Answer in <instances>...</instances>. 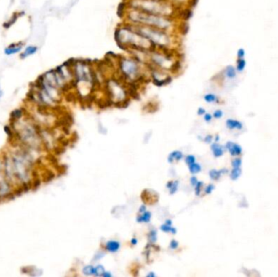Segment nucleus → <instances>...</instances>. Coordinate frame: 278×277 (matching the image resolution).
<instances>
[{"mask_svg": "<svg viewBox=\"0 0 278 277\" xmlns=\"http://www.w3.org/2000/svg\"><path fill=\"white\" fill-rule=\"evenodd\" d=\"M124 21L132 25H146L180 34V20L176 17L151 14L138 10L128 8Z\"/></svg>", "mask_w": 278, "mask_h": 277, "instance_id": "obj_1", "label": "nucleus"}, {"mask_svg": "<svg viewBox=\"0 0 278 277\" xmlns=\"http://www.w3.org/2000/svg\"><path fill=\"white\" fill-rule=\"evenodd\" d=\"M114 39L118 47L126 52L130 50L151 51L156 49L149 40L138 33L131 24L125 21H123L116 28Z\"/></svg>", "mask_w": 278, "mask_h": 277, "instance_id": "obj_2", "label": "nucleus"}, {"mask_svg": "<svg viewBox=\"0 0 278 277\" xmlns=\"http://www.w3.org/2000/svg\"><path fill=\"white\" fill-rule=\"evenodd\" d=\"M125 84L137 83L141 85L150 81L148 71L144 63L130 55H119L116 59V74Z\"/></svg>", "mask_w": 278, "mask_h": 277, "instance_id": "obj_3", "label": "nucleus"}, {"mask_svg": "<svg viewBox=\"0 0 278 277\" xmlns=\"http://www.w3.org/2000/svg\"><path fill=\"white\" fill-rule=\"evenodd\" d=\"M135 31L154 45L159 50H178L180 38L178 33L146 25H132Z\"/></svg>", "mask_w": 278, "mask_h": 277, "instance_id": "obj_4", "label": "nucleus"}, {"mask_svg": "<svg viewBox=\"0 0 278 277\" xmlns=\"http://www.w3.org/2000/svg\"><path fill=\"white\" fill-rule=\"evenodd\" d=\"M179 54L178 50L155 49L147 54L146 64L176 75L181 69V61Z\"/></svg>", "mask_w": 278, "mask_h": 277, "instance_id": "obj_5", "label": "nucleus"}, {"mask_svg": "<svg viewBox=\"0 0 278 277\" xmlns=\"http://www.w3.org/2000/svg\"><path fill=\"white\" fill-rule=\"evenodd\" d=\"M147 71H148L149 77L150 81H151L152 83L158 87H162L168 84H170L172 81L173 74H172L169 72L164 71V70L159 69L156 68L151 66L149 64H146Z\"/></svg>", "mask_w": 278, "mask_h": 277, "instance_id": "obj_6", "label": "nucleus"}, {"mask_svg": "<svg viewBox=\"0 0 278 277\" xmlns=\"http://www.w3.org/2000/svg\"><path fill=\"white\" fill-rule=\"evenodd\" d=\"M23 47H24V42H17V43L10 44L4 49V54L7 55H12L20 53Z\"/></svg>", "mask_w": 278, "mask_h": 277, "instance_id": "obj_7", "label": "nucleus"}, {"mask_svg": "<svg viewBox=\"0 0 278 277\" xmlns=\"http://www.w3.org/2000/svg\"><path fill=\"white\" fill-rule=\"evenodd\" d=\"M226 149L229 150V153H230L231 155H240L242 154V147H241L240 145H237L236 143H233V142H227V144H226Z\"/></svg>", "mask_w": 278, "mask_h": 277, "instance_id": "obj_8", "label": "nucleus"}, {"mask_svg": "<svg viewBox=\"0 0 278 277\" xmlns=\"http://www.w3.org/2000/svg\"><path fill=\"white\" fill-rule=\"evenodd\" d=\"M38 50V47H36V46H28V47L24 50V51H23L22 53L20 54V58L21 60H25L26 58L31 56V55H33L34 54L37 53Z\"/></svg>", "mask_w": 278, "mask_h": 277, "instance_id": "obj_9", "label": "nucleus"}, {"mask_svg": "<svg viewBox=\"0 0 278 277\" xmlns=\"http://www.w3.org/2000/svg\"><path fill=\"white\" fill-rule=\"evenodd\" d=\"M26 113V111L22 108V107H20V108H16L15 110H13L11 112L10 115V118L12 121H15V120H19L20 119H22L23 117L25 116V115Z\"/></svg>", "mask_w": 278, "mask_h": 277, "instance_id": "obj_10", "label": "nucleus"}, {"mask_svg": "<svg viewBox=\"0 0 278 277\" xmlns=\"http://www.w3.org/2000/svg\"><path fill=\"white\" fill-rule=\"evenodd\" d=\"M223 74H224V77L229 79V80H233V79H234L237 76V71L236 69V67L229 65V66H227L224 68Z\"/></svg>", "mask_w": 278, "mask_h": 277, "instance_id": "obj_11", "label": "nucleus"}, {"mask_svg": "<svg viewBox=\"0 0 278 277\" xmlns=\"http://www.w3.org/2000/svg\"><path fill=\"white\" fill-rule=\"evenodd\" d=\"M105 248L108 251L111 252V253H116L120 249V244L116 241H109L106 243Z\"/></svg>", "mask_w": 278, "mask_h": 277, "instance_id": "obj_12", "label": "nucleus"}, {"mask_svg": "<svg viewBox=\"0 0 278 277\" xmlns=\"http://www.w3.org/2000/svg\"><path fill=\"white\" fill-rule=\"evenodd\" d=\"M127 10H128V6L125 2V0H123L121 3L118 5V9H117V16L120 17V19H124V16L126 14Z\"/></svg>", "mask_w": 278, "mask_h": 277, "instance_id": "obj_13", "label": "nucleus"}, {"mask_svg": "<svg viewBox=\"0 0 278 277\" xmlns=\"http://www.w3.org/2000/svg\"><path fill=\"white\" fill-rule=\"evenodd\" d=\"M182 158H183L182 152H180V151L179 150H174L173 152H172V153L168 155L167 160H168V163H170L171 164V163H173L174 160H180Z\"/></svg>", "mask_w": 278, "mask_h": 277, "instance_id": "obj_14", "label": "nucleus"}, {"mask_svg": "<svg viewBox=\"0 0 278 277\" xmlns=\"http://www.w3.org/2000/svg\"><path fill=\"white\" fill-rule=\"evenodd\" d=\"M211 149H212L213 154L215 157H221L224 154V150L221 145H219L217 143H214L211 145Z\"/></svg>", "mask_w": 278, "mask_h": 277, "instance_id": "obj_15", "label": "nucleus"}, {"mask_svg": "<svg viewBox=\"0 0 278 277\" xmlns=\"http://www.w3.org/2000/svg\"><path fill=\"white\" fill-rule=\"evenodd\" d=\"M226 126L229 129H242V124L237 121V120H232V119H229L226 121Z\"/></svg>", "mask_w": 278, "mask_h": 277, "instance_id": "obj_16", "label": "nucleus"}, {"mask_svg": "<svg viewBox=\"0 0 278 277\" xmlns=\"http://www.w3.org/2000/svg\"><path fill=\"white\" fill-rule=\"evenodd\" d=\"M151 213L150 211H146L145 212L142 213V215L137 218V222L138 223H149L151 221Z\"/></svg>", "mask_w": 278, "mask_h": 277, "instance_id": "obj_17", "label": "nucleus"}, {"mask_svg": "<svg viewBox=\"0 0 278 277\" xmlns=\"http://www.w3.org/2000/svg\"><path fill=\"white\" fill-rule=\"evenodd\" d=\"M83 274L85 276H96V268L91 265L85 266L82 269Z\"/></svg>", "mask_w": 278, "mask_h": 277, "instance_id": "obj_18", "label": "nucleus"}, {"mask_svg": "<svg viewBox=\"0 0 278 277\" xmlns=\"http://www.w3.org/2000/svg\"><path fill=\"white\" fill-rule=\"evenodd\" d=\"M247 65V62L245 59H237V64H236V69H237V73H242L243 72L245 68Z\"/></svg>", "mask_w": 278, "mask_h": 277, "instance_id": "obj_19", "label": "nucleus"}, {"mask_svg": "<svg viewBox=\"0 0 278 277\" xmlns=\"http://www.w3.org/2000/svg\"><path fill=\"white\" fill-rule=\"evenodd\" d=\"M203 99L208 103H215V102H218V97L214 94H207L203 96Z\"/></svg>", "mask_w": 278, "mask_h": 277, "instance_id": "obj_20", "label": "nucleus"}, {"mask_svg": "<svg viewBox=\"0 0 278 277\" xmlns=\"http://www.w3.org/2000/svg\"><path fill=\"white\" fill-rule=\"evenodd\" d=\"M20 16V13H14V15H13L12 17H11V19H9L7 21L3 26H4V28H8L9 27H11L12 25L14 24V23L16 22V20L18 19V17Z\"/></svg>", "mask_w": 278, "mask_h": 277, "instance_id": "obj_21", "label": "nucleus"}, {"mask_svg": "<svg viewBox=\"0 0 278 277\" xmlns=\"http://www.w3.org/2000/svg\"><path fill=\"white\" fill-rule=\"evenodd\" d=\"M189 170L192 174H196L199 173V172L202 170V167L200 166V164L194 163V164L189 165Z\"/></svg>", "mask_w": 278, "mask_h": 277, "instance_id": "obj_22", "label": "nucleus"}, {"mask_svg": "<svg viewBox=\"0 0 278 277\" xmlns=\"http://www.w3.org/2000/svg\"><path fill=\"white\" fill-rule=\"evenodd\" d=\"M160 229L163 231V232H164V233H172V234H176L177 233V229L173 228V227L169 226V225H167L166 224H162L161 227H160Z\"/></svg>", "mask_w": 278, "mask_h": 277, "instance_id": "obj_23", "label": "nucleus"}, {"mask_svg": "<svg viewBox=\"0 0 278 277\" xmlns=\"http://www.w3.org/2000/svg\"><path fill=\"white\" fill-rule=\"evenodd\" d=\"M221 171H217L215 170V169L211 170L209 172V176L211 177V179L215 180H218L221 177Z\"/></svg>", "mask_w": 278, "mask_h": 277, "instance_id": "obj_24", "label": "nucleus"}, {"mask_svg": "<svg viewBox=\"0 0 278 277\" xmlns=\"http://www.w3.org/2000/svg\"><path fill=\"white\" fill-rule=\"evenodd\" d=\"M241 172H242V171H241L240 168H234L231 172L230 178L234 180H237L241 176Z\"/></svg>", "mask_w": 278, "mask_h": 277, "instance_id": "obj_25", "label": "nucleus"}, {"mask_svg": "<svg viewBox=\"0 0 278 277\" xmlns=\"http://www.w3.org/2000/svg\"><path fill=\"white\" fill-rule=\"evenodd\" d=\"M148 239L150 241V242L154 244V243L157 241V233L155 230H151L148 235Z\"/></svg>", "mask_w": 278, "mask_h": 277, "instance_id": "obj_26", "label": "nucleus"}, {"mask_svg": "<svg viewBox=\"0 0 278 277\" xmlns=\"http://www.w3.org/2000/svg\"><path fill=\"white\" fill-rule=\"evenodd\" d=\"M178 181L176 180V181H172V186L170 187V193L171 194H174L175 193L177 192V189H178Z\"/></svg>", "mask_w": 278, "mask_h": 277, "instance_id": "obj_27", "label": "nucleus"}, {"mask_svg": "<svg viewBox=\"0 0 278 277\" xmlns=\"http://www.w3.org/2000/svg\"><path fill=\"white\" fill-rule=\"evenodd\" d=\"M195 157L194 156V155H187L186 158H185V161H186V163L188 165H190V164H194V163H195Z\"/></svg>", "mask_w": 278, "mask_h": 277, "instance_id": "obj_28", "label": "nucleus"}, {"mask_svg": "<svg viewBox=\"0 0 278 277\" xmlns=\"http://www.w3.org/2000/svg\"><path fill=\"white\" fill-rule=\"evenodd\" d=\"M202 185H203V183H202V181H198L197 185L194 186V187H195L196 195H198V196L200 195V193H201V189H202Z\"/></svg>", "mask_w": 278, "mask_h": 277, "instance_id": "obj_29", "label": "nucleus"}, {"mask_svg": "<svg viewBox=\"0 0 278 277\" xmlns=\"http://www.w3.org/2000/svg\"><path fill=\"white\" fill-rule=\"evenodd\" d=\"M242 165V159L241 158H236L232 161V166L234 168H240Z\"/></svg>", "mask_w": 278, "mask_h": 277, "instance_id": "obj_30", "label": "nucleus"}, {"mask_svg": "<svg viewBox=\"0 0 278 277\" xmlns=\"http://www.w3.org/2000/svg\"><path fill=\"white\" fill-rule=\"evenodd\" d=\"M95 268H96V276H100L103 274V272L105 271L104 268L102 265H98Z\"/></svg>", "mask_w": 278, "mask_h": 277, "instance_id": "obj_31", "label": "nucleus"}, {"mask_svg": "<svg viewBox=\"0 0 278 277\" xmlns=\"http://www.w3.org/2000/svg\"><path fill=\"white\" fill-rule=\"evenodd\" d=\"M245 55H246V51H245L243 48L238 49L237 53V59H245Z\"/></svg>", "mask_w": 278, "mask_h": 277, "instance_id": "obj_32", "label": "nucleus"}, {"mask_svg": "<svg viewBox=\"0 0 278 277\" xmlns=\"http://www.w3.org/2000/svg\"><path fill=\"white\" fill-rule=\"evenodd\" d=\"M178 246H179V244L177 242L176 240H172V241L170 242V249H176L178 248Z\"/></svg>", "mask_w": 278, "mask_h": 277, "instance_id": "obj_33", "label": "nucleus"}, {"mask_svg": "<svg viewBox=\"0 0 278 277\" xmlns=\"http://www.w3.org/2000/svg\"><path fill=\"white\" fill-rule=\"evenodd\" d=\"M213 116L216 118V119H220L223 116V111L221 110H216L215 111V112L213 113Z\"/></svg>", "mask_w": 278, "mask_h": 277, "instance_id": "obj_34", "label": "nucleus"}, {"mask_svg": "<svg viewBox=\"0 0 278 277\" xmlns=\"http://www.w3.org/2000/svg\"><path fill=\"white\" fill-rule=\"evenodd\" d=\"M215 189V186L213 185H209L206 187L205 189V193L207 194H210L213 191V189Z\"/></svg>", "mask_w": 278, "mask_h": 277, "instance_id": "obj_35", "label": "nucleus"}, {"mask_svg": "<svg viewBox=\"0 0 278 277\" xmlns=\"http://www.w3.org/2000/svg\"><path fill=\"white\" fill-rule=\"evenodd\" d=\"M203 116H204V120H205V121H207V122H210V121L212 120V116L211 114L205 113Z\"/></svg>", "mask_w": 278, "mask_h": 277, "instance_id": "obj_36", "label": "nucleus"}, {"mask_svg": "<svg viewBox=\"0 0 278 277\" xmlns=\"http://www.w3.org/2000/svg\"><path fill=\"white\" fill-rule=\"evenodd\" d=\"M198 181H199V180H198V179L196 178L195 176H193V177L190 178V184L193 186H195L196 185H197Z\"/></svg>", "mask_w": 278, "mask_h": 277, "instance_id": "obj_37", "label": "nucleus"}, {"mask_svg": "<svg viewBox=\"0 0 278 277\" xmlns=\"http://www.w3.org/2000/svg\"><path fill=\"white\" fill-rule=\"evenodd\" d=\"M212 138H213V137H212V135L206 136L205 138H204V142H205L206 143H211V142H212Z\"/></svg>", "mask_w": 278, "mask_h": 277, "instance_id": "obj_38", "label": "nucleus"}, {"mask_svg": "<svg viewBox=\"0 0 278 277\" xmlns=\"http://www.w3.org/2000/svg\"><path fill=\"white\" fill-rule=\"evenodd\" d=\"M197 113H198L199 116H202V115H204L206 113V110L204 108H202V107H199V109H198Z\"/></svg>", "mask_w": 278, "mask_h": 277, "instance_id": "obj_39", "label": "nucleus"}, {"mask_svg": "<svg viewBox=\"0 0 278 277\" xmlns=\"http://www.w3.org/2000/svg\"><path fill=\"white\" fill-rule=\"evenodd\" d=\"M146 211V206L145 205H142V206L139 208V213H141V214H142L143 212H145Z\"/></svg>", "mask_w": 278, "mask_h": 277, "instance_id": "obj_40", "label": "nucleus"}, {"mask_svg": "<svg viewBox=\"0 0 278 277\" xmlns=\"http://www.w3.org/2000/svg\"><path fill=\"white\" fill-rule=\"evenodd\" d=\"M3 176V162L2 159L0 158V178Z\"/></svg>", "mask_w": 278, "mask_h": 277, "instance_id": "obj_41", "label": "nucleus"}, {"mask_svg": "<svg viewBox=\"0 0 278 277\" xmlns=\"http://www.w3.org/2000/svg\"><path fill=\"white\" fill-rule=\"evenodd\" d=\"M131 244L133 245V246H136L137 244H138V240H137V238H135V237L132 238V240H131Z\"/></svg>", "mask_w": 278, "mask_h": 277, "instance_id": "obj_42", "label": "nucleus"}, {"mask_svg": "<svg viewBox=\"0 0 278 277\" xmlns=\"http://www.w3.org/2000/svg\"><path fill=\"white\" fill-rule=\"evenodd\" d=\"M102 276H103V277H111V273H109V272H107V271H105L104 272H103V274L102 275Z\"/></svg>", "mask_w": 278, "mask_h": 277, "instance_id": "obj_43", "label": "nucleus"}, {"mask_svg": "<svg viewBox=\"0 0 278 277\" xmlns=\"http://www.w3.org/2000/svg\"><path fill=\"white\" fill-rule=\"evenodd\" d=\"M164 224H167V225H169V226H172V221L171 220H167L165 221Z\"/></svg>", "mask_w": 278, "mask_h": 277, "instance_id": "obj_44", "label": "nucleus"}, {"mask_svg": "<svg viewBox=\"0 0 278 277\" xmlns=\"http://www.w3.org/2000/svg\"><path fill=\"white\" fill-rule=\"evenodd\" d=\"M172 180H171V181H168V182L167 183V185H166V186H167V188L168 189H170V187L171 186H172Z\"/></svg>", "mask_w": 278, "mask_h": 277, "instance_id": "obj_45", "label": "nucleus"}, {"mask_svg": "<svg viewBox=\"0 0 278 277\" xmlns=\"http://www.w3.org/2000/svg\"><path fill=\"white\" fill-rule=\"evenodd\" d=\"M155 275L154 272H150L148 275H147V277H155Z\"/></svg>", "mask_w": 278, "mask_h": 277, "instance_id": "obj_46", "label": "nucleus"}, {"mask_svg": "<svg viewBox=\"0 0 278 277\" xmlns=\"http://www.w3.org/2000/svg\"><path fill=\"white\" fill-rule=\"evenodd\" d=\"M219 139H220V137H219V136H215V142H218Z\"/></svg>", "mask_w": 278, "mask_h": 277, "instance_id": "obj_47", "label": "nucleus"}, {"mask_svg": "<svg viewBox=\"0 0 278 277\" xmlns=\"http://www.w3.org/2000/svg\"><path fill=\"white\" fill-rule=\"evenodd\" d=\"M2 96H3V90L0 88V98H2Z\"/></svg>", "mask_w": 278, "mask_h": 277, "instance_id": "obj_48", "label": "nucleus"}]
</instances>
